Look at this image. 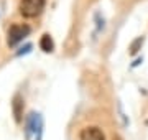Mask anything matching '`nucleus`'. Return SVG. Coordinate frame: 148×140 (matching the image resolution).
<instances>
[{"label":"nucleus","mask_w":148,"mask_h":140,"mask_svg":"<svg viewBox=\"0 0 148 140\" xmlns=\"http://www.w3.org/2000/svg\"><path fill=\"white\" fill-rule=\"evenodd\" d=\"M30 32H32V28L28 27V25H25V23H15V25H12L8 28V33H7V43H8V46L10 48L16 46L20 41H23L30 35Z\"/></svg>","instance_id":"nucleus-1"},{"label":"nucleus","mask_w":148,"mask_h":140,"mask_svg":"<svg viewBox=\"0 0 148 140\" xmlns=\"http://www.w3.org/2000/svg\"><path fill=\"white\" fill-rule=\"evenodd\" d=\"M45 5H46L45 0H21L18 10H20V15L25 18H35V16L41 15Z\"/></svg>","instance_id":"nucleus-2"},{"label":"nucleus","mask_w":148,"mask_h":140,"mask_svg":"<svg viewBox=\"0 0 148 140\" xmlns=\"http://www.w3.org/2000/svg\"><path fill=\"white\" fill-rule=\"evenodd\" d=\"M43 134V119L40 114L32 112L27 119V129H25V137L27 140L32 139V135H36V140H41Z\"/></svg>","instance_id":"nucleus-3"},{"label":"nucleus","mask_w":148,"mask_h":140,"mask_svg":"<svg viewBox=\"0 0 148 140\" xmlns=\"http://www.w3.org/2000/svg\"><path fill=\"white\" fill-rule=\"evenodd\" d=\"M79 137H81V140H106L104 132L99 127H95V125H90V127L82 129Z\"/></svg>","instance_id":"nucleus-4"},{"label":"nucleus","mask_w":148,"mask_h":140,"mask_svg":"<svg viewBox=\"0 0 148 140\" xmlns=\"http://www.w3.org/2000/svg\"><path fill=\"white\" fill-rule=\"evenodd\" d=\"M12 109H13L15 122L16 124H21V120H23V97L20 94H15L13 102H12Z\"/></svg>","instance_id":"nucleus-5"},{"label":"nucleus","mask_w":148,"mask_h":140,"mask_svg":"<svg viewBox=\"0 0 148 140\" xmlns=\"http://www.w3.org/2000/svg\"><path fill=\"white\" fill-rule=\"evenodd\" d=\"M40 48L45 51V53H51L54 49V43H53V40H51V36L49 35H43L41 40H40Z\"/></svg>","instance_id":"nucleus-6"},{"label":"nucleus","mask_w":148,"mask_h":140,"mask_svg":"<svg viewBox=\"0 0 148 140\" xmlns=\"http://www.w3.org/2000/svg\"><path fill=\"white\" fill-rule=\"evenodd\" d=\"M142 46H143V36H138V38H135L132 41V45H130V54H137L138 53V49H142Z\"/></svg>","instance_id":"nucleus-7"},{"label":"nucleus","mask_w":148,"mask_h":140,"mask_svg":"<svg viewBox=\"0 0 148 140\" xmlns=\"http://www.w3.org/2000/svg\"><path fill=\"white\" fill-rule=\"evenodd\" d=\"M30 49H32V45H27V46H25V48H21V51H18V56H21V54H25V53H28V51H30Z\"/></svg>","instance_id":"nucleus-8"}]
</instances>
